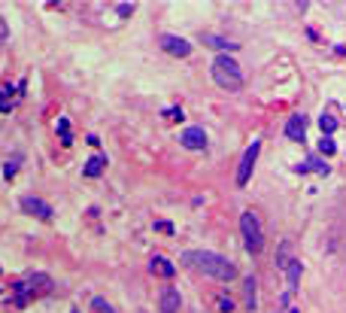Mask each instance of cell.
Segmentation results:
<instances>
[{"label": "cell", "instance_id": "12", "mask_svg": "<svg viewBox=\"0 0 346 313\" xmlns=\"http://www.w3.org/2000/svg\"><path fill=\"white\" fill-rule=\"evenodd\" d=\"M103 170H106V155H91V158L85 161V167H82L85 177H100Z\"/></svg>", "mask_w": 346, "mask_h": 313}, {"label": "cell", "instance_id": "20", "mask_svg": "<svg viewBox=\"0 0 346 313\" xmlns=\"http://www.w3.org/2000/svg\"><path fill=\"white\" fill-rule=\"evenodd\" d=\"M216 307H219L222 313H228V310H234V301H231V298H228V295L222 292V295L216 298Z\"/></svg>", "mask_w": 346, "mask_h": 313}, {"label": "cell", "instance_id": "10", "mask_svg": "<svg viewBox=\"0 0 346 313\" xmlns=\"http://www.w3.org/2000/svg\"><path fill=\"white\" fill-rule=\"evenodd\" d=\"M304 134H307V116L295 113V116L286 122V137H289V140H304Z\"/></svg>", "mask_w": 346, "mask_h": 313}, {"label": "cell", "instance_id": "8", "mask_svg": "<svg viewBox=\"0 0 346 313\" xmlns=\"http://www.w3.org/2000/svg\"><path fill=\"white\" fill-rule=\"evenodd\" d=\"M179 292L173 289V286H161V292H158V307L161 313H176L179 310Z\"/></svg>", "mask_w": 346, "mask_h": 313}, {"label": "cell", "instance_id": "4", "mask_svg": "<svg viewBox=\"0 0 346 313\" xmlns=\"http://www.w3.org/2000/svg\"><path fill=\"white\" fill-rule=\"evenodd\" d=\"M240 231H243V244L252 256H258L264 250V231H261V222L252 210H243L240 213Z\"/></svg>", "mask_w": 346, "mask_h": 313}, {"label": "cell", "instance_id": "5", "mask_svg": "<svg viewBox=\"0 0 346 313\" xmlns=\"http://www.w3.org/2000/svg\"><path fill=\"white\" fill-rule=\"evenodd\" d=\"M258 152H261V140H252V146H246V152H243V158H240V164H237V177H234L237 186H246V183H249L252 167H255V161H258Z\"/></svg>", "mask_w": 346, "mask_h": 313}, {"label": "cell", "instance_id": "17", "mask_svg": "<svg viewBox=\"0 0 346 313\" xmlns=\"http://www.w3.org/2000/svg\"><path fill=\"white\" fill-rule=\"evenodd\" d=\"M58 134H61V143H64V146H70V143H73V137H70V122H67L64 116L58 119Z\"/></svg>", "mask_w": 346, "mask_h": 313}, {"label": "cell", "instance_id": "24", "mask_svg": "<svg viewBox=\"0 0 346 313\" xmlns=\"http://www.w3.org/2000/svg\"><path fill=\"white\" fill-rule=\"evenodd\" d=\"M15 170H18V158H12V161H6V167H3V173H6V177H12Z\"/></svg>", "mask_w": 346, "mask_h": 313}, {"label": "cell", "instance_id": "23", "mask_svg": "<svg viewBox=\"0 0 346 313\" xmlns=\"http://www.w3.org/2000/svg\"><path fill=\"white\" fill-rule=\"evenodd\" d=\"M164 119L167 122H176V119H182V110L179 107H170V110H164Z\"/></svg>", "mask_w": 346, "mask_h": 313}, {"label": "cell", "instance_id": "3", "mask_svg": "<svg viewBox=\"0 0 346 313\" xmlns=\"http://www.w3.org/2000/svg\"><path fill=\"white\" fill-rule=\"evenodd\" d=\"M49 289H52V277L33 274V277H27L24 283H15V286H12V304H15V307H24L30 298H40V295H46Z\"/></svg>", "mask_w": 346, "mask_h": 313}, {"label": "cell", "instance_id": "19", "mask_svg": "<svg viewBox=\"0 0 346 313\" xmlns=\"http://www.w3.org/2000/svg\"><path fill=\"white\" fill-rule=\"evenodd\" d=\"M319 152H322V155H334V152H337L334 140H331V137H322V140H319Z\"/></svg>", "mask_w": 346, "mask_h": 313}, {"label": "cell", "instance_id": "13", "mask_svg": "<svg viewBox=\"0 0 346 313\" xmlns=\"http://www.w3.org/2000/svg\"><path fill=\"white\" fill-rule=\"evenodd\" d=\"M201 40H204L207 46H213V49H237V43H231V40H225V37H216V33H201Z\"/></svg>", "mask_w": 346, "mask_h": 313}, {"label": "cell", "instance_id": "16", "mask_svg": "<svg viewBox=\"0 0 346 313\" xmlns=\"http://www.w3.org/2000/svg\"><path fill=\"white\" fill-rule=\"evenodd\" d=\"M319 128H322V137H331L337 131V119L334 116H319Z\"/></svg>", "mask_w": 346, "mask_h": 313}, {"label": "cell", "instance_id": "1", "mask_svg": "<svg viewBox=\"0 0 346 313\" xmlns=\"http://www.w3.org/2000/svg\"><path fill=\"white\" fill-rule=\"evenodd\" d=\"M182 262H185L188 268L207 274V277H216V280H234V277H237V268H234L225 256L210 253V250H185V253H182Z\"/></svg>", "mask_w": 346, "mask_h": 313}, {"label": "cell", "instance_id": "28", "mask_svg": "<svg viewBox=\"0 0 346 313\" xmlns=\"http://www.w3.org/2000/svg\"><path fill=\"white\" fill-rule=\"evenodd\" d=\"M286 313H301L298 307H286Z\"/></svg>", "mask_w": 346, "mask_h": 313}, {"label": "cell", "instance_id": "25", "mask_svg": "<svg viewBox=\"0 0 346 313\" xmlns=\"http://www.w3.org/2000/svg\"><path fill=\"white\" fill-rule=\"evenodd\" d=\"M116 9H119V15H131L134 12V3H119Z\"/></svg>", "mask_w": 346, "mask_h": 313}, {"label": "cell", "instance_id": "14", "mask_svg": "<svg viewBox=\"0 0 346 313\" xmlns=\"http://www.w3.org/2000/svg\"><path fill=\"white\" fill-rule=\"evenodd\" d=\"M286 277H289V292L298 289V277H301V262H298V259H289V265H286Z\"/></svg>", "mask_w": 346, "mask_h": 313}, {"label": "cell", "instance_id": "9", "mask_svg": "<svg viewBox=\"0 0 346 313\" xmlns=\"http://www.w3.org/2000/svg\"><path fill=\"white\" fill-rule=\"evenodd\" d=\"M179 140H182L185 149H204V146H207V134H204V128H185V131L179 134Z\"/></svg>", "mask_w": 346, "mask_h": 313}, {"label": "cell", "instance_id": "2", "mask_svg": "<svg viewBox=\"0 0 346 313\" xmlns=\"http://www.w3.org/2000/svg\"><path fill=\"white\" fill-rule=\"evenodd\" d=\"M213 79L219 88L225 91H240L243 88V73H240V64L228 55H216L213 61Z\"/></svg>", "mask_w": 346, "mask_h": 313}, {"label": "cell", "instance_id": "27", "mask_svg": "<svg viewBox=\"0 0 346 313\" xmlns=\"http://www.w3.org/2000/svg\"><path fill=\"white\" fill-rule=\"evenodd\" d=\"M155 228H158V231H167V234L173 231V225H170V222H155Z\"/></svg>", "mask_w": 346, "mask_h": 313}, {"label": "cell", "instance_id": "21", "mask_svg": "<svg viewBox=\"0 0 346 313\" xmlns=\"http://www.w3.org/2000/svg\"><path fill=\"white\" fill-rule=\"evenodd\" d=\"M246 301H249V307H255V280L252 277L246 280Z\"/></svg>", "mask_w": 346, "mask_h": 313}, {"label": "cell", "instance_id": "6", "mask_svg": "<svg viewBox=\"0 0 346 313\" xmlns=\"http://www.w3.org/2000/svg\"><path fill=\"white\" fill-rule=\"evenodd\" d=\"M158 43H161V49H164L167 55H176V58H188V55H191V43H188L185 37H176V33H164Z\"/></svg>", "mask_w": 346, "mask_h": 313}, {"label": "cell", "instance_id": "26", "mask_svg": "<svg viewBox=\"0 0 346 313\" xmlns=\"http://www.w3.org/2000/svg\"><path fill=\"white\" fill-rule=\"evenodd\" d=\"M6 37H9V27H6V21H3V15H0V43H6Z\"/></svg>", "mask_w": 346, "mask_h": 313}, {"label": "cell", "instance_id": "7", "mask_svg": "<svg viewBox=\"0 0 346 313\" xmlns=\"http://www.w3.org/2000/svg\"><path fill=\"white\" fill-rule=\"evenodd\" d=\"M21 210H24L27 216L43 219V222H49V219H52V213H55V210H52L43 198H33V195H24V198H21Z\"/></svg>", "mask_w": 346, "mask_h": 313}, {"label": "cell", "instance_id": "11", "mask_svg": "<svg viewBox=\"0 0 346 313\" xmlns=\"http://www.w3.org/2000/svg\"><path fill=\"white\" fill-rule=\"evenodd\" d=\"M149 268H152V274H155V277H164V280H170V277L176 274V265H173L170 259H164V256H152Z\"/></svg>", "mask_w": 346, "mask_h": 313}, {"label": "cell", "instance_id": "22", "mask_svg": "<svg viewBox=\"0 0 346 313\" xmlns=\"http://www.w3.org/2000/svg\"><path fill=\"white\" fill-rule=\"evenodd\" d=\"M9 107H12L9 91H6V88H0V113H9Z\"/></svg>", "mask_w": 346, "mask_h": 313}, {"label": "cell", "instance_id": "15", "mask_svg": "<svg viewBox=\"0 0 346 313\" xmlns=\"http://www.w3.org/2000/svg\"><path fill=\"white\" fill-rule=\"evenodd\" d=\"M295 170H298V173H307V170H316V173H328V164H322L319 158H307V161H304V164H298Z\"/></svg>", "mask_w": 346, "mask_h": 313}, {"label": "cell", "instance_id": "18", "mask_svg": "<svg viewBox=\"0 0 346 313\" xmlns=\"http://www.w3.org/2000/svg\"><path fill=\"white\" fill-rule=\"evenodd\" d=\"M91 310H94V313H116V310H112V304H109L106 298H91Z\"/></svg>", "mask_w": 346, "mask_h": 313}]
</instances>
